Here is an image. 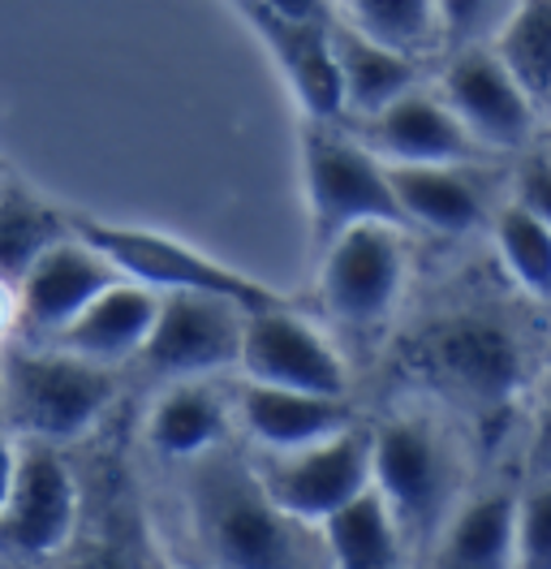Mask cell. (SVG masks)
Returning a JSON list of instances; mask_svg holds the SVG:
<instances>
[{"label":"cell","mask_w":551,"mask_h":569,"mask_svg":"<svg viewBox=\"0 0 551 569\" xmlns=\"http://www.w3.org/2000/svg\"><path fill=\"white\" fill-rule=\"evenodd\" d=\"M82 527V483L61 449L18 445L13 492L0 513V548L22 561L61 557Z\"/></svg>","instance_id":"10"},{"label":"cell","mask_w":551,"mask_h":569,"mask_svg":"<svg viewBox=\"0 0 551 569\" xmlns=\"http://www.w3.org/2000/svg\"><path fill=\"white\" fill-rule=\"evenodd\" d=\"M491 238H495V259L509 272V281L530 298L551 307V229L530 216L521 203H504L491 216Z\"/></svg>","instance_id":"26"},{"label":"cell","mask_w":551,"mask_h":569,"mask_svg":"<svg viewBox=\"0 0 551 569\" xmlns=\"http://www.w3.org/2000/svg\"><path fill=\"white\" fill-rule=\"evenodd\" d=\"M229 401H233V427L254 445V458L298 453L362 423L349 397H310V392L263 389L241 380L229 392Z\"/></svg>","instance_id":"15"},{"label":"cell","mask_w":551,"mask_h":569,"mask_svg":"<svg viewBox=\"0 0 551 569\" xmlns=\"http://www.w3.org/2000/svg\"><path fill=\"white\" fill-rule=\"evenodd\" d=\"M530 216H539L551 229V151H534L517 169V199Z\"/></svg>","instance_id":"31"},{"label":"cell","mask_w":551,"mask_h":569,"mask_svg":"<svg viewBox=\"0 0 551 569\" xmlns=\"http://www.w3.org/2000/svg\"><path fill=\"white\" fill-rule=\"evenodd\" d=\"M13 323H18V298H13L9 284H0V337H4Z\"/></svg>","instance_id":"34"},{"label":"cell","mask_w":551,"mask_h":569,"mask_svg":"<svg viewBox=\"0 0 551 569\" xmlns=\"http://www.w3.org/2000/svg\"><path fill=\"white\" fill-rule=\"evenodd\" d=\"M156 307H160V293H151L134 281H117L112 289H103L57 341H48V350L87 358L100 367L130 362V358H138L151 323H156Z\"/></svg>","instance_id":"20"},{"label":"cell","mask_w":551,"mask_h":569,"mask_svg":"<svg viewBox=\"0 0 551 569\" xmlns=\"http://www.w3.org/2000/svg\"><path fill=\"white\" fill-rule=\"evenodd\" d=\"M233 431V401L211 380L169 385L147 415V445L169 466H190L224 449Z\"/></svg>","instance_id":"19"},{"label":"cell","mask_w":551,"mask_h":569,"mask_svg":"<svg viewBox=\"0 0 551 569\" xmlns=\"http://www.w3.org/2000/svg\"><path fill=\"white\" fill-rule=\"evenodd\" d=\"M0 173H9V164H4V160H0Z\"/></svg>","instance_id":"35"},{"label":"cell","mask_w":551,"mask_h":569,"mask_svg":"<svg viewBox=\"0 0 551 569\" xmlns=\"http://www.w3.org/2000/svg\"><path fill=\"white\" fill-rule=\"evenodd\" d=\"M117 281H126V277L103 259L100 250H91L87 242H78L69 233L66 242H57L48 250L27 272V281L13 289L22 337L31 346L57 341L69 323Z\"/></svg>","instance_id":"13"},{"label":"cell","mask_w":551,"mask_h":569,"mask_svg":"<svg viewBox=\"0 0 551 569\" xmlns=\"http://www.w3.org/2000/svg\"><path fill=\"white\" fill-rule=\"evenodd\" d=\"M332 57H337V78H341V121H371L413 87H422V61L388 52L344 27L341 18L332 22Z\"/></svg>","instance_id":"21"},{"label":"cell","mask_w":551,"mask_h":569,"mask_svg":"<svg viewBox=\"0 0 551 569\" xmlns=\"http://www.w3.org/2000/svg\"><path fill=\"white\" fill-rule=\"evenodd\" d=\"M379 164H482L487 151L461 130L452 108L427 82L353 130Z\"/></svg>","instance_id":"14"},{"label":"cell","mask_w":551,"mask_h":569,"mask_svg":"<svg viewBox=\"0 0 551 569\" xmlns=\"http://www.w3.org/2000/svg\"><path fill=\"white\" fill-rule=\"evenodd\" d=\"M513 569H551V479L517 488Z\"/></svg>","instance_id":"28"},{"label":"cell","mask_w":551,"mask_h":569,"mask_svg":"<svg viewBox=\"0 0 551 569\" xmlns=\"http://www.w3.org/2000/svg\"><path fill=\"white\" fill-rule=\"evenodd\" d=\"M69 233L91 250H100L126 281L142 284L151 293H207V298L233 302L246 316L272 311V307H293L289 293L246 277L241 268H229L203 250H194L190 242H181V238L156 233V229L108 224L96 216H69Z\"/></svg>","instance_id":"5"},{"label":"cell","mask_w":551,"mask_h":569,"mask_svg":"<svg viewBox=\"0 0 551 569\" xmlns=\"http://www.w3.org/2000/svg\"><path fill=\"white\" fill-rule=\"evenodd\" d=\"M302 178H307V216L314 250L332 247L341 233L362 229V224L405 229L383 164L367 151V142L353 130H344L341 121H307Z\"/></svg>","instance_id":"6"},{"label":"cell","mask_w":551,"mask_h":569,"mask_svg":"<svg viewBox=\"0 0 551 569\" xmlns=\"http://www.w3.org/2000/svg\"><path fill=\"white\" fill-rule=\"evenodd\" d=\"M405 229L465 238L487 220L479 164H383Z\"/></svg>","instance_id":"17"},{"label":"cell","mask_w":551,"mask_h":569,"mask_svg":"<svg viewBox=\"0 0 551 569\" xmlns=\"http://www.w3.org/2000/svg\"><path fill=\"white\" fill-rule=\"evenodd\" d=\"M250 4L268 9L276 18H289V22H314V27H332L337 22L332 0H250Z\"/></svg>","instance_id":"32"},{"label":"cell","mask_w":551,"mask_h":569,"mask_svg":"<svg viewBox=\"0 0 551 569\" xmlns=\"http://www.w3.org/2000/svg\"><path fill=\"white\" fill-rule=\"evenodd\" d=\"M341 22L358 36L413 61H427V52L444 43L435 0H341Z\"/></svg>","instance_id":"24"},{"label":"cell","mask_w":551,"mask_h":569,"mask_svg":"<svg viewBox=\"0 0 551 569\" xmlns=\"http://www.w3.org/2000/svg\"><path fill=\"white\" fill-rule=\"evenodd\" d=\"M126 509V505H121ZM112 505V513L103 518L96 531L87 535L78 527L73 543L66 552V566L61 569H151V557H147V539L134 527L130 513H121Z\"/></svg>","instance_id":"27"},{"label":"cell","mask_w":551,"mask_h":569,"mask_svg":"<svg viewBox=\"0 0 551 569\" xmlns=\"http://www.w3.org/2000/svg\"><path fill=\"white\" fill-rule=\"evenodd\" d=\"M405 362L422 389L479 423L500 419L534 380L521 332L504 316L474 307L427 323L410 341Z\"/></svg>","instance_id":"3"},{"label":"cell","mask_w":551,"mask_h":569,"mask_svg":"<svg viewBox=\"0 0 551 569\" xmlns=\"http://www.w3.org/2000/svg\"><path fill=\"white\" fill-rule=\"evenodd\" d=\"M371 488L392 513L410 561H422L474 483L457 431L431 410H401L371 427Z\"/></svg>","instance_id":"2"},{"label":"cell","mask_w":551,"mask_h":569,"mask_svg":"<svg viewBox=\"0 0 551 569\" xmlns=\"http://www.w3.org/2000/svg\"><path fill=\"white\" fill-rule=\"evenodd\" d=\"M517 483L470 488L444 531L422 552V569H513Z\"/></svg>","instance_id":"18"},{"label":"cell","mask_w":551,"mask_h":569,"mask_svg":"<svg viewBox=\"0 0 551 569\" xmlns=\"http://www.w3.org/2000/svg\"><path fill=\"white\" fill-rule=\"evenodd\" d=\"M250 462L276 509L319 531L332 513L371 492V423H353L341 436L319 440L298 453L250 458Z\"/></svg>","instance_id":"9"},{"label":"cell","mask_w":551,"mask_h":569,"mask_svg":"<svg viewBox=\"0 0 551 569\" xmlns=\"http://www.w3.org/2000/svg\"><path fill=\"white\" fill-rule=\"evenodd\" d=\"M435 4H440V36L452 52L491 48L517 9V0H435Z\"/></svg>","instance_id":"29"},{"label":"cell","mask_w":551,"mask_h":569,"mask_svg":"<svg viewBox=\"0 0 551 569\" xmlns=\"http://www.w3.org/2000/svg\"><path fill=\"white\" fill-rule=\"evenodd\" d=\"M491 52L534 108H551V0H517Z\"/></svg>","instance_id":"25"},{"label":"cell","mask_w":551,"mask_h":569,"mask_svg":"<svg viewBox=\"0 0 551 569\" xmlns=\"http://www.w3.org/2000/svg\"><path fill=\"white\" fill-rule=\"evenodd\" d=\"M238 371L246 385L310 397H349V367L337 346L293 307L246 316Z\"/></svg>","instance_id":"11"},{"label":"cell","mask_w":551,"mask_h":569,"mask_svg":"<svg viewBox=\"0 0 551 569\" xmlns=\"http://www.w3.org/2000/svg\"><path fill=\"white\" fill-rule=\"evenodd\" d=\"M181 470V509L207 569H328L314 527L276 509L250 453L233 445Z\"/></svg>","instance_id":"1"},{"label":"cell","mask_w":551,"mask_h":569,"mask_svg":"<svg viewBox=\"0 0 551 569\" xmlns=\"http://www.w3.org/2000/svg\"><path fill=\"white\" fill-rule=\"evenodd\" d=\"M410 277V242L397 224H362L319 250V302L349 332L392 320Z\"/></svg>","instance_id":"7"},{"label":"cell","mask_w":551,"mask_h":569,"mask_svg":"<svg viewBox=\"0 0 551 569\" xmlns=\"http://www.w3.org/2000/svg\"><path fill=\"white\" fill-rule=\"evenodd\" d=\"M69 238V216L34 186L0 173V284L18 289L34 263Z\"/></svg>","instance_id":"22"},{"label":"cell","mask_w":551,"mask_h":569,"mask_svg":"<svg viewBox=\"0 0 551 569\" xmlns=\"http://www.w3.org/2000/svg\"><path fill=\"white\" fill-rule=\"evenodd\" d=\"M521 483L551 479V358L543 371L530 380V431H525V453H521Z\"/></svg>","instance_id":"30"},{"label":"cell","mask_w":551,"mask_h":569,"mask_svg":"<svg viewBox=\"0 0 551 569\" xmlns=\"http://www.w3.org/2000/svg\"><path fill=\"white\" fill-rule=\"evenodd\" d=\"M233 4L250 22V31L263 39V48L272 52L307 121H341V78H337V57H332V27L289 22L250 0H233Z\"/></svg>","instance_id":"16"},{"label":"cell","mask_w":551,"mask_h":569,"mask_svg":"<svg viewBox=\"0 0 551 569\" xmlns=\"http://www.w3.org/2000/svg\"><path fill=\"white\" fill-rule=\"evenodd\" d=\"M319 539L328 569H410V548L375 488L344 505L341 513H332L319 527Z\"/></svg>","instance_id":"23"},{"label":"cell","mask_w":551,"mask_h":569,"mask_svg":"<svg viewBox=\"0 0 551 569\" xmlns=\"http://www.w3.org/2000/svg\"><path fill=\"white\" fill-rule=\"evenodd\" d=\"M440 100L452 108L461 130L479 142L482 151H525L534 139L539 108L525 100V91L504 70V61L491 48H461L448 57L440 73Z\"/></svg>","instance_id":"12"},{"label":"cell","mask_w":551,"mask_h":569,"mask_svg":"<svg viewBox=\"0 0 551 569\" xmlns=\"http://www.w3.org/2000/svg\"><path fill=\"white\" fill-rule=\"evenodd\" d=\"M246 311L207 293H160L156 323L138 350V367L151 380L186 385L238 371Z\"/></svg>","instance_id":"8"},{"label":"cell","mask_w":551,"mask_h":569,"mask_svg":"<svg viewBox=\"0 0 551 569\" xmlns=\"http://www.w3.org/2000/svg\"><path fill=\"white\" fill-rule=\"evenodd\" d=\"M13 470H18V445L13 436L0 427V513L9 505V492H13Z\"/></svg>","instance_id":"33"},{"label":"cell","mask_w":551,"mask_h":569,"mask_svg":"<svg viewBox=\"0 0 551 569\" xmlns=\"http://www.w3.org/2000/svg\"><path fill=\"white\" fill-rule=\"evenodd\" d=\"M117 371L61 355L48 346H22L0 358V419L27 445H73L91 436L117 401Z\"/></svg>","instance_id":"4"}]
</instances>
